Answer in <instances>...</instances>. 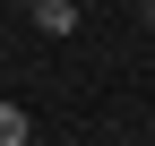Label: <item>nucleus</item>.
Returning a JSON list of instances; mask_svg holds the SVG:
<instances>
[{
  "instance_id": "f257e3e1",
  "label": "nucleus",
  "mask_w": 155,
  "mask_h": 146,
  "mask_svg": "<svg viewBox=\"0 0 155 146\" xmlns=\"http://www.w3.org/2000/svg\"><path fill=\"white\" fill-rule=\"evenodd\" d=\"M26 17H35V26L52 34V43H61V34L78 26V0H26Z\"/></svg>"
},
{
  "instance_id": "20e7f679",
  "label": "nucleus",
  "mask_w": 155,
  "mask_h": 146,
  "mask_svg": "<svg viewBox=\"0 0 155 146\" xmlns=\"http://www.w3.org/2000/svg\"><path fill=\"white\" fill-rule=\"evenodd\" d=\"M78 9H86V0H78Z\"/></svg>"
},
{
  "instance_id": "7ed1b4c3",
  "label": "nucleus",
  "mask_w": 155,
  "mask_h": 146,
  "mask_svg": "<svg viewBox=\"0 0 155 146\" xmlns=\"http://www.w3.org/2000/svg\"><path fill=\"white\" fill-rule=\"evenodd\" d=\"M138 17H147V26H155V0H138Z\"/></svg>"
},
{
  "instance_id": "f03ea898",
  "label": "nucleus",
  "mask_w": 155,
  "mask_h": 146,
  "mask_svg": "<svg viewBox=\"0 0 155 146\" xmlns=\"http://www.w3.org/2000/svg\"><path fill=\"white\" fill-rule=\"evenodd\" d=\"M26 138H35V120L17 112V103H0V146H26Z\"/></svg>"
}]
</instances>
